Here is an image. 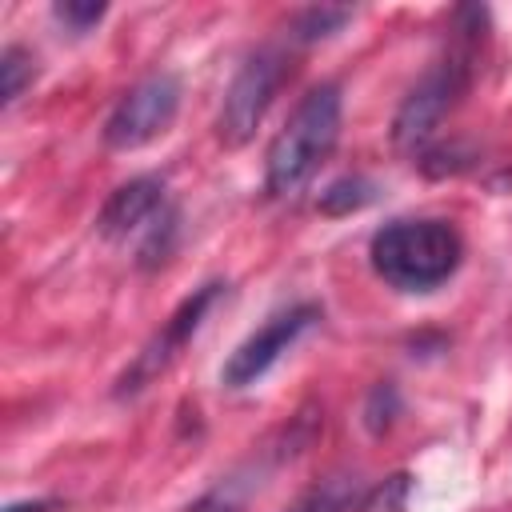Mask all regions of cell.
Segmentation results:
<instances>
[{
	"instance_id": "6da1fadb",
	"label": "cell",
	"mask_w": 512,
	"mask_h": 512,
	"mask_svg": "<svg viewBox=\"0 0 512 512\" xmlns=\"http://www.w3.org/2000/svg\"><path fill=\"white\" fill-rule=\"evenodd\" d=\"M340 116H344V100L332 80L300 96V104L272 136L264 156V192L272 200H292L304 192V184L320 172V164L332 156L340 140Z\"/></svg>"
},
{
	"instance_id": "7a4b0ae2",
	"label": "cell",
	"mask_w": 512,
	"mask_h": 512,
	"mask_svg": "<svg viewBox=\"0 0 512 512\" xmlns=\"http://www.w3.org/2000/svg\"><path fill=\"white\" fill-rule=\"evenodd\" d=\"M456 36L452 48L408 88V96L400 100L396 116H392V144L408 156L424 152L432 144V136L440 132L444 116L460 104V96L472 84V60H476V32L484 24L480 8H460L456 12Z\"/></svg>"
},
{
	"instance_id": "3957f363",
	"label": "cell",
	"mask_w": 512,
	"mask_h": 512,
	"mask_svg": "<svg viewBox=\"0 0 512 512\" xmlns=\"http://www.w3.org/2000/svg\"><path fill=\"white\" fill-rule=\"evenodd\" d=\"M372 272L396 292H436L448 284L464 260V240L456 224L436 216H404L384 224L368 244Z\"/></svg>"
},
{
	"instance_id": "277c9868",
	"label": "cell",
	"mask_w": 512,
	"mask_h": 512,
	"mask_svg": "<svg viewBox=\"0 0 512 512\" xmlns=\"http://www.w3.org/2000/svg\"><path fill=\"white\" fill-rule=\"evenodd\" d=\"M96 232L104 240H136V264L140 268H156L168 260L172 244H176V208L168 204L164 180L160 176H136L128 184H120L100 216H96Z\"/></svg>"
},
{
	"instance_id": "5b68a950",
	"label": "cell",
	"mask_w": 512,
	"mask_h": 512,
	"mask_svg": "<svg viewBox=\"0 0 512 512\" xmlns=\"http://www.w3.org/2000/svg\"><path fill=\"white\" fill-rule=\"evenodd\" d=\"M288 80V52L280 44H264L236 68L232 84L224 88V104L216 116V136L228 148H240L256 136L260 120L268 116L280 84Z\"/></svg>"
},
{
	"instance_id": "8992f818",
	"label": "cell",
	"mask_w": 512,
	"mask_h": 512,
	"mask_svg": "<svg viewBox=\"0 0 512 512\" xmlns=\"http://www.w3.org/2000/svg\"><path fill=\"white\" fill-rule=\"evenodd\" d=\"M180 112V80L172 72H152L132 84L104 120V144L112 152H136L160 140Z\"/></svg>"
},
{
	"instance_id": "52a82bcc",
	"label": "cell",
	"mask_w": 512,
	"mask_h": 512,
	"mask_svg": "<svg viewBox=\"0 0 512 512\" xmlns=\"http://www.w3.org/2000/svg\"><path fill=\"white\" fill-rule=\"evenodd\" d=\"M316 320H320V308H316V304H292V308L272 312V316H268L248 340H240L236 352L224 360L220 384H224V388H252V384H260V380L272 372V364H276Z\"/></svg>"
},
{
	"instance_id": "ba28073f",
	"label": "cell",
	"mask_w": 512,
	"mask_h": 512,
	"mask_svg": "<svg viewBox=\"0 0 512 512\" xmlns=\"http://www.w3.org/2000/svg\"><path fill=\"white\" fill-rule=\"evenodd\" d=\"M220 292H224V284H204V288H196L168 320H164V328L136 352V360L120 372V380H116V396H136V392H144L176 356H180V348L196 336V328L204 324V316H208V308L220 300Z\"/></svg>"
},
{
	"instance_id": "9c48e42d",
	"label": "cell",
	"mask_w": 512,
	"mask_h": 512,
	"mask_svg": "<svg viewBox=\"0 0 512 512\" xmlns=\"http://www.w3.org/2000/svg\"><path fill=\"white\" fill-rule=\"evenodd\" d=\"M368 488L360 476H348V472H336L328 480H320L316 488H308L288 512H356L364 504Z\"/></svg>"
},
{
	"instance_id": "30bf717a",
	"label": "cell",
	"mask_w": 512,
	"mask_h": 512,
	"mask_svg": "<svg viewBox=\"0 0 512 512\" xmlns=\"http://www.w3.org/2000/svg\"><path fill=\"white\" fill-rule=\"evenodd\" d=\"M32 76H36L32 56H28L20 44H8V48L0 52V104L12 108V104L24 96V88L32 84Z\"/></svg>"
},
{
	"instance_id": "8fae6325",
	"label": "cell",
	"mask_w": 512,
	"mask_h": 512,
	"mask_svg": "<svg viewBox=\"0 0 512 512\" xmlns=\"http://www.w3.org/2000/svg\"><path fill=\"white\" fill-rule=\"evenodd\" d=\"M348 20H352V8H304L292 20V40H300V44L324 40V36L340 32Z\"/></svg>"
},
{
	"instance_id": "7c38bea8",
	"label": "cell",
	"mask_w": 512,
	"mask_h": 512,
	"mask_svg": "<svg viewBox=\"0 0 512 512\" xmlns=\"http://www.w3.org/2000/svg\"><path fill=\"white\" fill-rule=\"evenodd\" d=\"M372 200H376V184H372V180H364V176H344V180H336V184L324 188L320 208L332 212V216H340V212H356V208H364V204H372Z\"/></svg>"
},
{
	"instance_id": "4fadbf2b",
	"label": "cell",
	"mask_w": 512,
	"mask_h": 512,
	"mask_svg": "<svg viewBox=\"0 0 512 512\" xmlns=\"http://www.w3.org/2000/svg\"><path fill=\"white\" fill-rule=\"evenodd\" d=\"M104 12H108V8H104V4H92V0H88V4H80V0H64V4L52 8V16H56L68 32H76V36L88 32V28H96V24L104 20Z\"/></svg>"
},
{
	"instance_id": "5bb4252c",
	"label": "cell",
	"mask_w": 512,
	"mask_h": 512,
	"mask_svg": "<svg viewBox=\"0 0 512 512\" xmlns=\"http://www.w3.org/2000/svg\"><path fill=\"white\" fill-rule=\"evenodd\" d=\"M392 412H396V388L392 384H376L372 396H368V408H364V420L372 432H384L392 424Z\"/></svg>"
},
{
	"instance_id": "9a60e30c",
	"label": "cell",
	"mask_w": 512,
	"mask_h": 512,
	"mask_svg": "<svg viewBox=\"0 0 512 512\" xmlns=\"http://www.w3.org/2000/svg\"><path fill=\"white\" fill-rule=\"evenodd\" d=\"M52 508V500H32V504H8L4 512H48Z\"/></svg>"
}]
</instances>
